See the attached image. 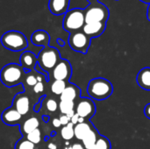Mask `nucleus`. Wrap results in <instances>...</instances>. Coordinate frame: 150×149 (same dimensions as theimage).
<instances>
[{
    "mask_svg": "<svg viewBox=\"0 0 150 149\" xmlns=\"http://www.w3.org/2000/svg\"><path fill=\"white\" fill-rule=\"evenodd\" d=\"M52 125H53V126H54V127H56V128H58V127H61V126H62V124H61V122H60V119H57V118H54V119H53V121H52Z\"/></svg>",
    "mask_w": 150,
    "mask_h": 149,
    "instance_id": "34",
    "label": "nucleus"
},
{
    "mask_svg": "<svg viewBox=\"0 0 150 149\" xmlns=\"http://www.w3.org/2000/svg\"><path fill=\"white\" fill-rule=\"evenodd\" d=\"M141 1H142L144 3H147V4H150V0H141Z\"/></svg>",
    "mask_w": 150,
    "mask_h": 149,
    "instance_id": "43",
    "label": "nucleus"
},
{
    "mask_svg": "<svg viewBox=\"0 0 150 149\" xmlns=\"http://www.w3.org/2000/svg\"><path fill=\"white\" fill-rule=\"evenodd\" d=\"M46 97H47V95H46V94H45V95H42V96L39 98V101L34 105V106H33V111H34L35 112H39L40 111L42 101H43V99L46 98Z\"/></svg>",
    "mask_w": 150,
    "mask_h": 149,
    "instance_id": "31",
    "label": "nucleus"
},
{
    "mask_svg": "<svg viewBox=\"0 0 150 149\" xmlns=\"http://www.w3.org/2000/svg\"><path fill=\"white\" fill-rule=\"evenodd\" d=\"M76 113L85 120L90 119L96 113V105L89 97H80L76 105Z\"/></svg>",
    "mask_w": 150,
    "mask_h": 149,
    "instance_id": "8",
    "label": "nucleus"
},
{
    "mask_svg": "<svg viewBox=\"0 0 150 149\" xmlns=\"http://www.w3.org/2000/svg\"><path fill=\"white\" fill-rule=\"evenodd\" d=\"M47 148L48 149H57V146L54 143V142H51L47 145Z\"/></svg>",
    "mask_w": 150,
    "mask_h": 149,
    "instance_id": "37",
    "label": "nucleus"
},
{
    "mask_svg": "<svg viewBox=\"0 0 150 149\" xmlns=\"http://www.w3.org/2000/svg\"><path fill=\"white\" fill-rule=\"evenodd\" d=\"M34 71H36L38 74H40V75L44 76L45 78H46V82H47V83L49 82V78H50V77H49V73H47V72H46L45 70H43V69L39 66V64H37V65L35 66Z\"/></svg>",
    "mask_w": 150,
    "mask_h": 149,
    "instance_id": "29",
    "label": "nucleus"
},
{
    "mask_svg": "<svg viewBox=\"0 0 150 149\" xmlns=\"http://www.w3.org/2000/svg\"><path fill=\"white\" fill-rule=\"evenodd\" d=\"M87 2H88L90 4H92L98 3V0H87Z\"/></svg>",
    "mask_w": 150,
    "mask_h": 149,
    "instance_id": "42",
    "label": "nucleus"
},
{
    "mask_svg": "<svg viewBox=\"0 0 150 149\" xmlns=\"http://www.w3.org/2000/svg\"><path fill=\"white\" fill-rule=\"evenodd\" d=\"M44 89H45V86H44V83L43 82H38L33 87V90L35 93H40V92H43L44 91Z\"/></svg>",
    "mask_w": 150,
    "mask_h": 149,
    "instance_id": "30",
    "label": "nucleus"
},
{
    "mask_svg": "<svg viewBox=\"0 0 150 149\" xmlns=\"http://www.w3.org/2000/svg\"><path fill=\"white\" fill-rule=\"evenodd\" d=\"M38 64L39 66L45 70L46 72L49 73L52 72L56 64L60 61L61 54L57 48L53 47H43L37 55Z\"/></svg>",
    "mask_w": 150,
    "mask_h": 149,
    "instance_id": "4",
    "label": "nucleus"
},
{
    "mask_svg": "<svg viewBox=\"0 0 150 149\" xmlns=\"http://www.w3.org/2000/svg\"><path fill=\"white\" fill-rule=\"evenodd\" d=\"M76 105L74 101H68V100H61L59 103V110L62 114H68L69 112L75 110Z\"/></svg>",
    "mask_w": 150,
    "mask_h": 149,
    "instance_id": "23",
    "label": "nucleus"
},
{
    "mask_svg": "<svg viewBox=\"0 0 150 149\" xmlns=\"http://www.w3.org/2000/svg\"><path fill=\"white\" fill-rule=\"evenodd\" d=\"M22 119V115L12 106H10L4 110L1 115V119L6 126H13L19 125Z\"/></svg>",
    "mask_w": 150,
    "mask_h": 149,
    "instance_id": "11",
    "label": "nucleus"
},
{
    "mask_svg": "<svg viewBox=\"0 0 150 149\" xmlns=\"http://www.w3.org/2000/svg\"><path fill=\"white\" fill-rule=\"evenodd\" d=\"M91 149H92V148H91Z\"/></svg>",
    "mask_w": 150,
    "mask_h": 149,
    "instance_id": "45",
    "label": "nucleus"
},
{
    "mask_svg": "<svg viewBox=\"0 0 150 149\" xmlns=\"http://www.w3.org/2000/svg\"><path fill=\"white\" fill-rule=\"evenodd\" d=\"M67 86V83L64 81H61V80H54L52 84H51V91L53 94L57 95V96H61V94L63 92V90H65Z\"/></svg>",
    "mask_w": 150,
    "mask_h": 149,
    "instance_id": "22",
    "label": "nucleus"
},
{
    "mask_svg": "<svg viewBox=\"0 0 150 149\" xmlns=\"http://www.w3.org/2000/svg\"><path fill=\"white\" fill-rule=\"evenodd\" d=\"M111 142L110 141L105 137V136H99V138L98 139L96 144L94 145V147L92 149H111Z\"/></svg>",
    "mask_w": 150,
    "mask_h": 149,
    "instance_id": "24",
    "label": "nucleus"
},
{
    "mask_svg": "<svg viewBox=\"0 0 150 149\" xmlns=\"http://www.w3.org/2000/svg\"><path fill=\"white\" fill-rule=\"evenodd\" d=\"M3 47L12 52H19L28 47V40L24 33L18 31L11 30L4 32L1 37Z\"/></svg>",
    "mask_w": 150,
    "mask_h": 149,
    "instance_id": "3",
    "label": "nucleus"
},
{
    "mask_svg": "<svg viewBox=\"0 0 150 149\" xmlns=\"http://www.w3.org/2000/svg\"><path fill=\"white\" fill-rule=\"evenodd\" d=\"M31 41L38 47H48L50 42V35L44 30H36L31 35Z\"/></svg>",
    "mask_w": 150,
    "mask_h": 149,
    "instance_id": "16",
    "label": "nucleus"
},
{
    "mask_svg": "<svg viewBox=\"0 0 150 149\" xmlns=\"http://www.w3.org/2000/svg\"><path fill=\"white\" fill-rule=\"evenodd\" d=\"M147 16H148V19L150 21V4L148 7V13H147Z\"/></svg>",
    "mask_w": 150,
    "mask_h": 149,
    "instance_id": "41",
    "label": "nucleus"
},
{
    "mask_svg": "<svg viewBox=\"0 0 150 149\" xmlns=\"http://www.w3.org/2000/svg\"><path fill=\"white\" fill-rule=\"evenodd\" d=\"M79 119H80V117L76 113L72 118H71V119H70V122L74 125V126H76V125H77V124H79Z\"/></svg>",
    "mask_w": 150,
    "mask_h": 149,
    "instance_id": "33",
    "label": "nucleus"
},
{
    "mask_svg": "<svg viewBox=\"0 0 150 149\" xmlns=\"http://www.w3.org/2000/svg\"><path fill=\"white\" fill-rule=\"evenodd\" d=\"M59 119H60V122H61V124H62V126H67V125L70 122V119H69L66 114H62V115L59 117Z\"/></svg>",
    "mask_w": 150,
    "mask_h": 149,
    "instance_id": "32",
    "label": "nucleus"
},
{
    "mask_svg": "<svg viewBox=\"0 0 150 149\" xmlns=\"http://www.w3.org/2000/svg\"><path fill=\"white\" fill-rule=\"evenodd\" d=\"M85 25L84 9L74 8L65 13L63 18V29L69 32H74L83 29Z\"/></svg>",
    "mask_w": 150,
    "mask_h": 149,
    "instance_id": "5",
    "label": "nucleus"
},
{
    "mask_svg": "<svg viewBox=\"0 0 150 149\" xmlns=\"http://www.w3.org/2000/svg\"><path fill=\"white\" fill-rule=\"evenodd\" d=\"M136 80L141 88L146 90H150V68L146 67L141 69L137 75Z\"/></svg>",
    "mask_w": 150,
    "mask_h": 149,
    "instance_id": "19",
    "label": "nucleus"
},
{
    "mask_svg": "<svg viewBox=\"0 0 150 149\" xmlns=\"http://www.w3.org/2000/svg\"><path fill=\"white\" fill-rule=\"evenodd\" d=\"M11 106L15 108L22 116H24L30 111V98L27 95H25V92L17 93L13 97Z\"/></svg>",
    "mask_w": 150,
    "mask_h": 149,
    "instance_id": "10",
    "label": "nucleus"
},
{
    "mask_svg": "<svg viewBox=\"0 0 150 149\" xmlns=\"http://www.w3.org/2000/svg\"><path fill=\"white\" fill-rule=\"evenodd\" d=\"M57 42H58V44H59L60 46H62V47H63V46H64V41H63L62 40H61V39H57Z\"/></svg>",
    "mask_w": 150,
    "mask_h": 149,
    "instance_id": "39",
    "label": "nucleus"
},
{
    "mask_svg": "<svg viewBox=\"0 0 150 149\" xmlns=\"http://www.w3.org/2000/svg\"><path fill=\"white\" fill-rule=\"evenodd\" d=\"M19 63L25 70L32 72L34 70L35 66L38 64L37 55H35L31 51H25L20 55Z\"/></svg>",
    "mask_w": 150,
    "mask_h": 149,
    "instance_id": "12",
    "label": "nucleus"
},
{
    "mask_svg": "<svg viewBox=\"0 0 150 149\" xmlns=\"http://www.w3.org/2000/svg\"><path fill=\"white\" fill-rule=\"evenodd\" d=\"M72 75V68L68 60L61 59L52 70V76L54 80H61L68 83Z\"/></svg>",
    "mask_w": 150,
    "mask_h": 149,
    "instance_id": "9",
    "label": "nucleus"
},
{
    "mask_svg": "<svg viewBox=\"0 0 150 149\" xmlns=\"http://www.w3.org/2000/svg\"><path fill=\"white\" fill-rule=\"evenodd\" d=\"M25 138L31 141L32 143H33L34 145H37L40 142V139H41V132L39 128H37L36 130L33 131L32 133H28Z\"/></svg>",
    "mask_w": 150,
    "mask_h": 149,
    "instance_id": "26",
    "label": "nucleus"
},
{
    "mask_svg": "<svg viewBox=\"0 0 150 149\" xmlns=\"http://www.w3.org/2000/svg\"><path fill=\"white\" fill-rule=\"evenodd\" d=\"M24 83H26V84H27L28 86H30V87H33V86L38 83V80H37L36 76H34V75H33V74L29 73L28 75L26 74V76H25V78Z\"/></svg>",
    "mask_w": 150,
    "mask_h": 149,
    "instance_id": "28",
    "label": "nucleus"
},
{
    "mask_svg": "<svg viewBox=\"0 0 150 149\" xmlns=\"http://www.w3.org/2000/svg\"><path fill=\"white\" fill-rule=\"evenodd\" d=\"M64 149H71V147H69V148H65Z\"/></svg>",
    "mask_w": 150,
    "mask_h": 149,
    "instance_id": "44",
    "label": "nucleus"
},
{
    "mask_svg": "<svg viewBox=\"0 0 150 149\" xmlns=\"http://www.w3.org/2000/svg\"><path fill=\"white\" fill-rule=\"evenodd\" d=\"M39 126H40L39 119L36 117H31L23 122V124L19 127V131L22 133L23 137H25L28 133H30L33 131L39 128Z\"/></svg>",
    "mask_w": 150,
    "mask_h": 149,
    "instance_id": "18",
    "label": "nucleus"
},
{
    "mask_svg": "<svg viewBox=\"0 0 150 149\" xmlns=\"http://www.w3.org/2000/svg\"><path fill=\"white\" fill-rule=\"evenodd\" d=\"M71 149H85L84 147L83 146V144L81 143H74L71 146Z\"/></svg>",
    "mask_w": 150,
    "mask_h": 149,
    "instance_id": "36",
    "label": "nucleus"
},
{
    "mask_svg": "<svg viewBox=\"0 0 150 149\" xmlns=\"http://www.w3.org/2000/svg\"><path fill=\"white\" fill-rule=\"evenodd\" d=\"M99 133L98 131L96 129V127L94 126L93 129L84 137V139L82 141L83 142V146L84 147L85 149H91L94 147V145L96 144L98 139L99 138Z\"/></svg>",
    "mask_w": 150,
    "mask_h": 149,
    "instance_id": "20",
    "label": "nucleus"
},
{
    "mask_svg": "<svg viewBox=\"0 0 150 149\" xmlns=\"http://www.w3.org/2000/svg\"><path fill=\"white\" fill-rule=\"evenodd\" d=\"M42 118H43V121H44V122H47V121L49 120V119H50L49 116H46V115H43Z\"/></svg>",
    "mask_w": 150,
    "mask_h": 149,
    "instance_id": "40",
    "label": "nucleus"
},
{
    "mask_svg": "<svg viewBox=\"0 0 150 149\" xmlns=\"http://www.w3.org/2000/svg\"><path fill=\"white\" fill-rule=\"evenodd\" d=\"M81 96V90L74 83H67V86L63 92L60 96L61 100H68V101H74L78 100Z\"/></svg>",
    "mask_w": 150,
    "mask_h": 149,
    "instance_id": "15",
    "label": "nucleus"
},
{
    "mask_svg": "<svg viewBox=\"0 0 150 149\" xmlns=\"http://www.w3.org/2000/svg\"><path fill=\"white\" fill-rule=\"evenodd\" d=\"M106 22H96L85 24L83 27V32L91 39L100 36L105 30Z\"/></svg>",
    "mask_w": 150,
    "mask_h": 149,
    "instance_id": "13",
    "label": "nucleus"
},
{
    "mask_svg": "<svg viewBox=\"0 0 150 149\" xmlns=\"http://www.w3.org/2000/svg\"><path fill=\"white\" fill-rule=\"evenodd\" d=\"M74 125L69 122L67 126H63L61 129V136L64 141H70L75 137L74 133Z\"/></svg>",
    "mask_w": 150,
    "mask_h": 149,
    "instance_id": "21",
    "label": "nucleus"
},
{
    "mask_svg": "<svg viewBox=\"0 0 150 149\" xmlns=\"http://www.w3.org/2000/svg\"><path fill=\"white\" fill-rule=\"evenodd\" d=\"M109 18L108 8L101 4L95 3L89 4L84 9V18L85 24L96 23V22H106Z\"/></svg>",
    "mask_w": 150,
    "mask_h": 149,
    "instance_id": "6",
    "label": "nucleus"
},
{
    "mask_svg": "<svg viewBox=\"0 0 150 149\" xmlns=\"http://www.w3.org/2000/svg\"><path fill=\"white\" fill-rule=\"evenodd\" d=\"M113 91L112 83L102 77H97L90 81L87 86V92L90 97L94 100L101 101L108 98Z\"/></svg>",
    "mask_w": 150,
    "mask_h": 149,
    "instance_id": "2",
    "label": "nucleus"
},
{
    "mask_svg": "<svg viewBox=\"0 0 150 149\" xmlns=\"http://www.w3.org/2000/svg\"><path fill=\"white\" fill-rule=\"evenodd\" d=\"M70 0H49L48 8L54 15H62L69 11Z\"/></svg>",
    "mask_w": 150,
    "mask_h": 149,
    "instance_id": "14",
    "label": "nucleus"
},
{
    "mask_svg": "<svg viewBox=\"0 0 150 149\" xmlns=\"http://www.w3.org/2000/svg\"><path fill=\"white\" fill-rule=\"evenodd\" d=\"M25 76V69L18 63L6 64L0 70V81L7 88H12L23 83Z\"/></svg>",
    "mask_w": 150,
    "mask_h": 149,
    "instance_id": "1",
    "label": "nucleus"
},
{
    "mask_svg": "<svg viewBox=\"0 0 150 149\" xmlns=\"http://www.w3.org/2000/svg\"><path fill=\"white\" fill-rule=\"evenodd\" d=\"M15 149H35V145L29 141L26 138L22 137L17 141Z\"/></svg>",
    "mask_w": 150,
    "mask_h": 149,
    "instance_id": "25",
    "label": "nucleus"
},
{
    "mask_svg": "<svg viewBox=\"0 0 150 149\" xmlns=\"http://www.w3.org/2000/svg\"><path fill=\"white\" fill-rule=\"evenodd\" d=\"M75 114H76V111H75V110H73V111L69 112V113L67 114V116H68V117H69V119H71V118H72V117H73V116H74Z\"/></svg>",
    "mask_w": 150,
    "mask_h": 149,
    "instance_id": "38",
    "label": "nucleus"
},
{
    "mask_svg": "<svg viewBox=\"0 0 150 149\" xmlns=\"http://www.w3.org/2000/svg\"><path fill=\"white\" fill-rule=\"evenodd\" d=\"M69 45L74 51L86 54L91 45V38L88 37L83 32H74L69 34Z\"/></svg>",
    "mask_w": 150,
    "mask_h": 149,
    "instance_id": "7",
    "label": "nucleus"
},
{
    "mask_svg": "<svg viewBox=\"0 0 150 149\" xmlns=\"http://www.w3.org/2000/svg\"><path fill=\"white\" fill-rule=\"evenodd\" d=\"M144 114H145V116H146L148 119H150V104H148V105H146V107H145V109H144Z\"/></svg>",
    "mask_w": 150,
    "mask_h": 149,
    "instance_id": "35",
    "label": "nucleus"
},
{
    "mask_svg": "<svg viewBox=\"0 0 150 149\" xmlns=\"http://www.w3.org/2000/svg\"><path fill=\"white\" fill-rule=\"evenodd\" d=\"M94 126L90 121H85L83 123L77 124L74 126V133L75 137L78 141H83L84 137L93 129Z\"/></svg>",
    "mask_w": 150,
    "mask_h": 149,
    "instance_id": "17",
    "label": "nucleus"
},
{
    "mask_svg": "<svg viewBox=\"0 0 150 149\" xmlns=\"http://www.w3.org/2000/svg\"><path fill=\"white\" fill-rule=\"evenodd\" d=\"M58 107H59V105H58V103L54 99L50 98V99L47 100V102H46V108H47V110L48 112H56Z\"/></svg>",
    "mask_w": 150,
    "mask_h": 149,
    "instance_id": "27",
    "label": "nucleus"
}]
</instances>
